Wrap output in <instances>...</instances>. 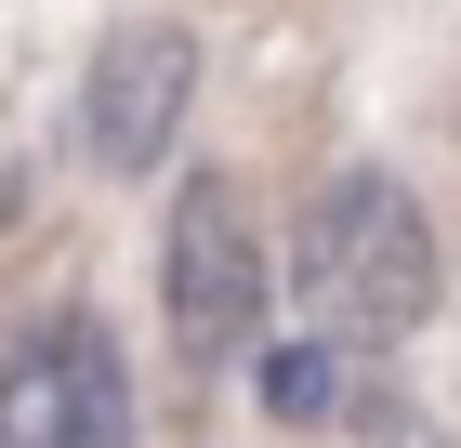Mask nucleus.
<instances>
[{
    "instance_id": "1",
    "label": "nucleus",
    "mask_w": 461,
    "mask_h": 448,
    "mask_svg": "<svg viewBox=\"0 0 461 448\" xmlns=\"http://www.w3.org/2000/svg\"><path fill=\"white\" fill-rule=\"evenodd\" d=\"M448 290V251H435L422 198L395 172H330L303 211V304L343 330V343H409Z\"/></svg>"
},
{
    "instance_id": "2",
    "label": "nucleus",
    "mask_w": 461,
    "mask_h": 448,
    "mask_svg": "<svg viewBox=\"0 0 461 448\" xmlns=\"http://www.w3.org/2000/svg\"><path fill=\"white\" fill-rule=\"evenodd\" d=\"M158 304H172V343L198 370L264 343V304H277V264H264V224H250L238 172H198L172 198V238H158Z\"/></svg>"
},
{
    "instance_id": "3",
    "label": "nucleus",
    "mask_w": 461,
    "mask_h": 448,
    "mask_svg": "<svg viewBox=\"0 0 461 448\" xmlns=\"http://www.w3.org/2000/svg\"><path fill=\"white\" fill-rule=\"evenodd\" d=\"M185 105H198V27L185 14H132V27L93 40V79H79V145L93 172H158L185 145Z\"/></svg>"
},
{
    "instance_id": "4",
    "label": "nucleus",
    "mask_w": 461,
    "mask_h": 448,
    "mask_svg": "<svg viewBox=\"0 0 461 448\" xmlns=\"http://www.w3.org/2000/svg\"><path fill=\"white\" fill-rule=\"evenodd\" d=\"M0 448H132V370L93 316H40L0 343Z\"/></svg>"
},
{
    "instance_id": "5",
    "label": "nucleus",
    "mask_w": 461,
    "mask_h": 448,
    "mask_svg": "<svg viewBox=\"0 0 461 448\" xmlns=\"http://www.w3.org/2000/svg\"><path fill=\"white\" fill-rule=\"evenodd\" d=\"M264 409H277V422H330V409H343L330 343H277V356H264Z\"/></svg>"
},
{
    "instance_id": "6",
    "label": "nucleus",
    "mask_w": 461,
    "mask_h": 448,
    "mask_svg": "<svg viewBox=\"0 0 461 448\" xmlns=\"http://www.w3.org/2000/svg\"><path fill=\"white\" fill-rule=\"evenodd\" d=\"M422 448H461V435H422Z\"/></svg>"
}]
</instances>
